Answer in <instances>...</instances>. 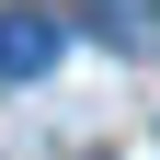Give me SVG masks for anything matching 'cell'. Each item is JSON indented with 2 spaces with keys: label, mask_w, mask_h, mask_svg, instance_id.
I'll use <instances>...</instances> for the list:
<instances>
[{
  "label": "cell",
  "mask_w": 160,
  "mask_h": 160,
  "mask_svg": "<svg viewBox=\"0 0 160 160\" xmlns=\"http://www.w3.org/2000/svg\"><path fill=\"white\" fill-rule=\"evenodd\" d=\"M57 46H69V23H57V12H0V80H46Z\"/></svg>",
  "instance_id": "1"
},
{
  "label": "cell",
  "mask_w": 160,
  "mask_h": 160,
  "mask_svg": "<svg viewBox=\"0 0 160 160\" xmlns=\"http://www.w3.org/2000/svg\"><path fill=\"white\" fill-rule=\"evenodd\" d=\"M92 34L126 46V57H149V46H160V12H149V0H92Z\"/></svg>",
  "instance_id": "2"
}]
</instances>
